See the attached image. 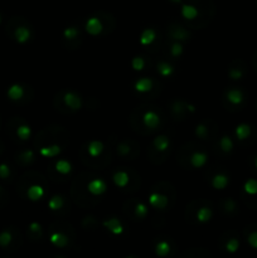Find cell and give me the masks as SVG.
Listing matches in <instances>:
<instances>
[{
	"instance_id": "cell-1",
	"label": "cell",
	"mask_w": 257,
	"mask_h": 258,
	"mask_svg": "<svg viewBox=\"0 0 257 258\" xmlns=\"http://www.w3.org/2000/svg\"><path fill=\"white\" fill-rule=\"evenodd\" d=\"M7 34L12 39H14L15 42L23 44V43H27L32 38V30H30V27L23 18L14 17L8 22Z\"/></svg>"
},
{
	"instance_id": "cell-2",
	"label": "cell",
	"mask_w": 257,
	"mask_h": 258,
	"mask_svg": "<svg viewBox=\"0 0 257 258\" xmlns=\"http://www.w3.org/2000/svg\"><path fill=\"white\" fill-rule=\"evenodd\" d=\"M20 234L14 227H7L0 232V248L5 252H13L20 246Z\"/></svg>"
},
{
	"instance_id": "cell-3",
	"label": "cell",
	"mask_w": 257,
	"mask_h": 258,
	"mask_svg": "<svg viewBox=\"0 0 257 258\" xmlns=\"http://www.w3.org/2000/svg\"><path fill=\"white\" fill-rule=\"evenodd\" d=\"M7 131L12 138L18 139L20 141H25L30 138L29 126L25 125L24 121L18 117L10 118L7 125Z\"/></svg>"
},
{
	"instance_id": "cell-4",
	"label": "cell",
	"mask_w": 257,
	"mask_h": 258,
	"mask_svg": "<svg viewBox=\"0 0 257 258\" xmlns=\"http://www.w3.org/2000/svg\"><path fill=\"white\" fill-rule=\"evenodd\" d=\"M7 96L13 102H23L28 98V87L20 85V83H15L8 88Z\"/></svg>"
},
{
	"instance_id": "cell-5",
	"label": "cell",
	"mask_w": 257,
	"mask_h": 258,
	"mask_svg": "<svg viewBox=\"0 0 257 258\" xmlns=\"http://www.w3.org/2000/svg\"><path fill=\"white\" fill-rule=\"evenodd\" d=\"M86 30L90 33L91 35H98L103 30V25L101 23L100 18L91 17L86 23Z\"/></svg>"
},
{
	"instance_id": "cell-6",
	"label": "cell",
	"mask_w": 257,
	"mask_h": 258,
	"mask_svg": "<svg viewBox=\"0 0 257 258\" xmlns=\"http://www.w3.org/2000/svg\"><path fill=\"white\" fill-rule=\"evenodd\" d=\"M226 98L228 100V102H231L234 106H241L242 102L244 101V95L241 90H237V88H232V90L227 91Z\"/></svg>"
},
{
	"instance_id": "cell-7",
	"label": "cell",
	"mask_w": 257,
	"mask_h": 258,
	"mask_svg": "<svg viewBox=\"0 0 257 258\" xmlns=\"http://www.w3.org/2000/svg\"><path fill=\"white\" fill-rule=\"evenodd\" d=\"M144 120V123H145V126L148 128H151V130H154V128L158 127L159 122H160V118H159V115L155 112V111L150 110L148 111V112L144 115L143 117Z\"/></svg>"
},
{
	"instance_id": "cell-8",
	"label": "cell",
	"mask_w": 257,
	"mask_h": 258,
	"mask_svg": "<svg viewBox=\"0 0 257 258\" xmlns=\"http://www.w3.org/2000/svg\"><path fill=\"white\" fill-rule=\"evenodd\" d=\"M33 159H34V154H33V151L30 150L19 151V153L15 155V161L22 166L29 165V164L33 161Z\"/></svg>"
},
{
	"instance_id": "cell-9",
	"label": "cell",
	"mask_w": 257,
	"mask_h": 258,
	"mask_svg": "<svg viewBox=\"0 0 257 258\" xmlns=\"http://www.w3.org/2000/svg\"><path fill=\"white\" fill-rule=\"evenodd\" d=\"M87 189L93 196H100V194L106 191V184L101 179H96V180L90 181V184L87 185Z\"/></svg>"
},
{
	"instance_id": "cell-10",
	"label": "cell",
	"mask_w": 257,
	"mask_h": 258,
	"mask_svg": "<svg viewBox=\"0 0 257 258\" xmlns=\"http://www.w3.org/2000/svg\"><path fill=\"white\" fill-rule=\"evenodd\" d=\"M65 103L71 108V110H78V108H81V98L73 92L66 93Z\"/></svg>"
},
{
	"instance_id": "cell-11",
	"label": "cell",
	"mask_w": 257,
	"mask_h": 258,
	"mask_svg": "<svg viewBox=\"0 0 257 258\" xmlns=\"http://www.w3.org/2000/svg\"><path fill=\"white\" fill-rule=\"evenodd\" d=\"M168 203V199L165 196H161L159 193H154L150 196V204L158 209H163Z\"/></svg>"
},
{
	"instance_id": "cell-12",
	"label": "cell",
	"mask_w": 257,
	"mask_h": 258,
	"mask_svg": "<svg viewBox=\"0 0 257 258\" xmlns=\"http://www.w3.org/2000/svg\"><path fill=\"white\" fill-rule=\"evenodd\" d=\"M103 151V144L100 141H91L87 146V153L90 154V156H92L93 159L97 158L101 153Z\"/></svg>"
},
{
	"instance_id": "cell-13",
	"label": "cell",
	"mask_w": 257,
	"mask_h": 258,
	"mask_svg": "<svg viewBox=\"0 0 257 258\" xmlns=\"http://www.w3.org/2000/svg\"><path fill=\"white\" fill-rule=\"evenodd\" d=\"M207 163V154L202 153V151H197L191 155L190 158V164L194 168H202L204 164Z\"/></svg>"
},
{
	"instance_id": "cell-14",
	"label": "cell",
	"mask_w": 257,
	"mask_h": 258,
	"mask_svg": "<svg viewBox=\"0 0 257 258\" xmlns=\"http://www.w3.org/2000/svg\"><path fill=\"white\" fill-rule=\"evenodd\" d=\"M199 10L196 5H183V8H181V15H183L185 19H189V20L196 19Z\"/></svg>"
},
{
	"instance_id": "cell-15",
	"label": "cell",
	"mask_w": 257,
	"mask_h": 258,
	"mask_svg": "<svg viewBox=\"0 0 257 258\" xmlns=\"http://www.w3.org/2000/svg\"><path fill=\"white\" fill-rule=\"evenodd\" d=\"M13 169L8 163L0 164V180L10 181L13 179Z\"/></svg>"
},
{
	"instance_id": "cell-16",
	"label": "cell",
	"mask_w": 257,
	"mask_h": 258,
	"mask_svg": "<svg viewBox=\"0 0 257 258\" xmlns=\"http://www.w3.org/2000/svg\"><path fill=\"white\" fill-rule=\"evenodd\" d=\"M151 87H153V82L148 78H141L135 83V90L139 92H148L151 90Z\"/></svg>"
},
{
	"instance_id": "cell-17",
	"label": "cell",
	"mask_w": 257,
	"mask_h": 258,
	"mask_svg": "<svg viewBox=\"0 0 257 258\" xmlns=\"http://www.w3.org/2000/svg\"><path fill=\"white\" fill-rule=\"evenodd\" d=\"M155 38L156 34L155 32H154V29H145L140 37V43L143 45H149L153 43V40L155 39Z\"/></svg>"
},
{
	"instance_id": "cell-18",
	"label": "cell",
	"mask_w": 257,
	"mask_h": 258,
	"mask_svg": "<svg viewBox=\"0 0 257 258\" xmlns=\"http://www.w3.org/2000/svg\"><path fill=\"white\" fill-rule=\"evenodd\" d=\"M154 148L158 151H164L169 148V139L166 136H158L154 140Z\"/></svg>"
},
{
	"instance_id": "cell-19",
	"label": "cell",
	"mask_w": 257,
	"mask_h": 258,
	"mask_svg": "<svg viewBox=\"0 0 257 258\" xmlns=\"http://www.w3.org/2000/svg\"><path fill=\"white\" fill-rule=\"evenodd\" d=\"M247 231L249 232V233H247V241L253 248L257 249V224L256 226L247 227Z\"/></svg>"
},
{
	"instance_id": "cell-20",
	"label": "cell",
	"mask_w": 257,
	"mask_h": 258,
	"mask_svg": "<svg viewBox=\"0 0 257 258\" xmlns=\"http://www.w3.org/2000/svg\"><path fill=\"white\" fill-rule=\"evenodd\" d=\"M212 217V211L208 208V207H202V208H199V211L197 212V219H198V222H207L209 221Z\"/></svg>"
},
{
	"instance_id": "cell-21",
	"label": "cell",
	"mask_w": 257,
	"mask_h": 258,
	"mask_svg": "<svg viewBox=\"0 0 257 258\" xmlns=\"http://www.w3.org/2000/svg\"><path fill=\"white\" fill-rule=\"evenodd\" d=\"M212 184H213V186L216 189H223L228 184V178L226 175H223V174H218V175H216L213 178Z\"/></svg>"
},
{
	"instance_id": "cell-22",
	"label": "cell",
	"mask_w": 257,
	"mask_h": 258,
	"mask_svg": "<svg viewBox=\"0 0 257 258\" xmlns=\"http://www.w3.org/2000/svg\"><path fill=\"white\" fill-rule=\"evenodd\" d=\"M237 138L239 140H246L248 139V136L251 135V127L248 125H239L236 130Z\"/></svg>"
},
{
	"instance_id": "cell-23",
	"label": "cell",
	"mask_w": 257,
	"mask_h": 258,
	"mask_svg": "<svg viewBox=\"0 0 257 258\" xmlns=\"http://www.w3.org/2000/svg\"><path fill=\"white\" fill-rule=\"evenodd\" d=\"M40 154L47 158H52V156H55L57 154H59L60 149L59 146L57 145H53V146H45V148H40Z\"/></svg>"
},
{
	"instance_id": "cell-24",
	"label": "cell",
	"mask_w": 257,
	"mask_h": 258,
	"mask_svg": "<svg viewBox=\"0 0 257 258\" xmlns=\"http://www.w3.org/2000/svg\"><path fill=\"white\" fill-rule=\"evenodd\" d=\"M113 180H115L117 186H125L126 184L128 183L127 174L123 173V171H117V173L115 174V176H113Z\"/></svg>"
},
{
	"instance_id": "cell-25",
	"label": "cell",
	"mask_w": 257,
	"mask_h": 258,
	"mask_svg": "<svg viewBox=\"0 0 257 258\" xmlns=\"http://www.w3.org/2000/svg\"><path fill=\"white\" fill-rule=\"evenodd\" d=\"M105 226L107 227L111 232H113V233L116 234L122 232V227H121V224L118 223L117 219H110L108 222H105Z\"/></svg>"
},
{
	"instance_id": "cell-26",
	"label": "cell",
	"mask_w": 257,
	"mask_h": 258,
	"mask_svg": "<svg viewBox=\"0 0 257 258\" xmlns=\"http://www.w3.org/2000/svg\"><path fill=\"white\" fill-rule=\"evenodd\" d=\"M158 72L160 73L163 77H168V76L171 75V72H173V67H171L170 64H168V63H159L158 64Z\"/></svg>"
},
{
	"instance_id": "cell-27",
	"label": "cell",
	"mask_w": 257,
	"mask_h": 258,
	"mask_svg": "<svg viewBox=\"0 0 257 258\" xmlns=\"http://www.w3.org/2000/svg\"><path fill=\"white\" fill-rule=\"evenodd\" d=\"M219 145H221V149L224 151V153H229V151L232 150V148H233V143H232V140L228 138V136H223V138L221 139Z\"/></svg>"
},
{
	"instance_id": "cell-28",
	"label": "cell",
	"mask_w": 257,
	"mask_h": 258,
	"mask_svg": "<svg viewBox=\"0 0 257 258\" xmlns=\"http://www.w3.org/2000/svg\"><path fill=\"white\" fill-rule=\"evenodd\" d=\"M55 169H57V171H59V173L67 174L71 171V164L65 160H59L55 164Z\"/></svg>"
},
{
	"instance_id": "cell-29",
	"label": "cell",
	"mask_w": 257,
	"mask_h": 258,
	"mask_svg": "<svg viewBox=\"0 0 257 258\" xmlns=\"http://www.w3.org/2000/svg\"><path fill=\"white\" fill-rule=\"evenodd\" d=\"M169 249H170V246H169L168 242H160V243L156 246V253L159 256H166L169 253Z\"/></svg>"
},
{
	"instance_id": "cell-30",
	"label": "cell",
	"mask_w": 257,
	"mask_h": 258,
	"mask_svg": "<svg viewBox=\"0 0 257 258\" xmlns=\"http://www.w3.org/2000/svg\"><path fill=\"white\" fill-rule=\"evenodd\" d=\"M50 239H52L53 243H55L57 246H59V247L65 246V244L67 243V239H66V237L63 236V234H60V233L52 234V238H50Z\"/></svg>"
},
{
	"instance_id": "cell-31",
	"label": "cell",
	"mask_w": 257,
	"mask_h": 258,
	"mask_svg": "<svg viewBox=\"0 0 257 258\" xmlns=\"http://www.w3.org/2000/svg\"><path fill=\"white\" fill-rule=\"evenodd\" d=\"M28 233H29V236L32 237V238H35V234H38V236L40 237V233H42V229H40V226L38 223H32L29 226V228H28Z\"/></svg>"
},
{
	"instance_id": "cell-32",
	"label": "cell",
	"mask_w": 257,
	"mask_h": 258,
	"mask_svg": "<svg viewBox=\"0 0 257 258\" xmlns=\"http://www.w3.org/2000/svg\"><path fill=\"white\" fill-rule=\"evenodd\" d=\"M171 35H173V38H175V39H186V38L189 37V34L188 33L185 32V30L183 29V28L180 27V25H179V27H176V29H175V32L174 33H171Z\"/></svg>"
},
{
	"instance_id": "cell-33",
	"label": "cell",
	"mask_w": 257,
	"mask_h": 258,
	"mask_svg": "<svg viewBox=\"0 0 257 258\" xmlns=\"http://www.w3.org/2000/svg\"><path fill=\"white\" fill-rule=\"evenodd\" d=\"M238 246H239L238 238H237V237H234V238H231L228 242H227L226 249L228 252H236L237 248H238Z\"/></svg>"
},
{
	"instance_id": "cell-34",
	"label": "cell",
	"mask_w": 257,
	"mask_h": 258,
	"mask_svg": "<svg viewBox=\"0 0 257 258\" xmlns=\"http://www.w3.org/2000/svg\"><path fill=\"white\" fill-rule=\"evenodd\" d=\"M78 34H80V30L75 27H70L65 30L66 39H75L76 37H78Z\"/></svg>"
},
{
	"instance_id": "cell-35",
	"label": "cell",
	"mask_w": 257,
	"mask_h": 258,
	"mask_svg": "<svg viewBox=\"0 0 257 258\" xmlns=\"http://www.w3.org/2000/svg\"><path fill=\"white\" fill-rule=\"evenodd\" d=\"M229 76H231L232 80H239L243 76V68H236L232 66L231 71H229Z\"/></svg>"
},
{
	"instance_id": "cell-36",
	"label": "cell",
	"mask_w": 257,
	"mask_h": 258,
	"mask_svg": "<svg viewBox=\"0 0 257 258\" xmlns=\"http://www.w3.org/2000/svg\"><path fill=\"white\" fill-rule=\"evenodd\" d=\"M244 190L249 194L257 193V181L256 180H248L244 185Z\"/></svg>"
},
{
	"instance_id": "cell-37",
	"label": "cell",
	"mask_w": 257,
	"mask_h": 258,
	"mask_svg": "<svg viewBox=\"0 0 257 258\" xmlns=\"http://www.w3.org/2000/svg\"><path fill=\"white\" fill-rule=\"evenodd\" d=\"M9 201V196H8V191L0 185V208L5 207V204Z\"/></svg>"
},
{
	"instance_id": "cell-38",
	"label": "cell",
	"mask_w": 257,
	"mask_h": 258,
	"mask_svg": "<svg viewBox=\"0 0 257 258\" xmlns=\"http://www.w3.org/2000/svg\"><path fill=\"white\" fill-rule=\"evenodd\" d=\"M49 207L50 209H53V211L59 209L60 207H62V198H59V197H53L52 201L49 202Z\"/></svg>"
},
{
	"instance_id": "cell-39",
	"label": "cell",
	"mask_w": 257,
	"mask_h": 258,
	"mask_svg": "<svg viewBox=\"0 0 257 258\" xmlns=\"http://www.w3.org/2000/svg\"><path fill=\"white\" fill-rule=\"evenodd\" d=\"M133 67L135 68L136 71L143 70V68L145 67V62H144V59L141 57H136L133 59Z\"/></svg>"
},
{
	"instance_id": "cell-40",
	"label": "cell",
	"mask_w": 257,
	"mask_h": 258,
	"mask_svg": "<svg viewBox=\"0 0 257 258\" xmlns=\"http://www.w3.org/2000/svg\"><path fill=\"white\" fill-rule=\"evenodd\" d=\"M135 211H136V214H138L139 217H145L146 213H148V209H146L145 206H143L141 203L136 204Z\"/></svg>"
},
{
	"instance_id": "cell-41",
	"label": "cell",
	"mask_w": 257,
	"mask_h": 258,
	"mask_svg": "<svg viewBox=\"0 0 257 258\" xmlns=\"http://www.w3.org/2000/svg\"><path fill=\"white\" fill-rule=\"evenodd\" d=\"M181 50H183V47H181V44H179V43H174V44L171 45V54H173L174 57H179Z\"/></svg>"
},
{
	"instance_id": "cell-42",
	"label": "cell",
	"mask_w": 257,
	"mask_h": 258,
	"mask_svg": "<svg viewBox=\"0 0 257 258\" xmlns=\"http://www.w3.org/2000/svg\"><path fill=\"white\" fill-rule=\"evenodd\" d=\"M3 151H4V144H3L2 141H0V155H2V154H3Z\"/></svg>"
},
{
	"instance_id": "cell-43",
	"label": "cell",
	"mask_w": 257,
	"mask_h": 258,
	"mask_svg": "<svg viewBox=\"0 0 257 258\" xmlns=\"http://www.w3.org/2000/svg\"><path fill=\"white\" fill-rule=\"evenodd\" d=\"M171 2H174V3H180L181 0H171Z\"/></svg>"
},
{
	"instance_id": "cell-44",
	"label": "cell",
	"mask_w": 257,
	"mask_h": 258,
	"mask_svg": "<svg viewBox=\"0 0 257 258\" xmlns=\"http://www.w3.org/2000/svg\"><path fill=\"white\" fill-rule=\"evenodd\" d=\"M2 19H3V17H2V14H0V23H2Z\"/></svg>"
},
{
	"instance_id": "cell-45",
	"label": "cell",
	"mask_w": 257,
	"mask_h": 258,
	"mask_svg": "<svg viewBox=\"0 0 257 258\" xmlns=\"http://www.w3.org/2000/svg\"><path fill=\"white\" fill-rule=\"evenodd\" d=\"M0 126H2V118H0Z\"/></svg>"
},
{
	"instance_id": "cell-46",
	"label": "cell",
	"mask_w": 257,
	"mask_h": 258,
	"mask_svg": "<svg viewBox=\"0 0 257 258\" xmlns=\"http://www.w3.org/2000/svg\"><path fill=\"white\" fill-rule=\"evenodd\" d=\"M256 166H257V158H256Z\"/></svg>"
},
{
	"instance_id": "cell-47",
	"label": "cell",
	"mask_w": 257,
	"mask_h": 258,
	"mask_svg": "<svg viewBox=\"0 0 257 258\" xmlns=\"http://www.w3.org/2000/svg\"><path fill=\"white\" fill-rule=\"evenodd\" d=\"M256 2H257V0H256Z\"/></svg>"
}]
</instances>
